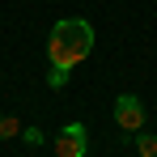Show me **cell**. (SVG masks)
<instances>
[{"label": "cell", "instance_id": "obj_1", "mask_svg": "<svg viewBox=\"0 0 157 157\" xmlns=\"http://www.w3.org/2000/svg\"><path fill=\"white\" fill-rule=\"evenodd\" d=\"M89 51H94V26H89V21L64 17V21L51 26V34H47V64H55V68H77Z\"/></svg>", "mask_w": 157, "mask_h": 157}, {"label": "cell", "instance_id": "obj_2", "mask_svg": "<svg viewBox=\"0 0 157 157\" xmlns=\"http://www.w3.org/2000/svg\"><path fill=\"white\" fill-rule=\"evenodd\" d=\"M89 153V132L81 123H64L55 132V157H85Z\"/></svg>", "mask_w": 157, "mask_h": 157}, {"label": "cell", "instance_id": "obj_3", "mask_svg": "<svg viewBox=\"0 0 157 157\" xmlns=\"http://www.w3.org/2000/svg\"><path fill=\"white\" fill-rule=\"evenodd\" d=\"M115 123L123 132H140L144 128V102H140L136 94H119V98H115Z\"/></svg>", "mask_w": 157, "mask_h": 157}, {"label": "cell", "instance_id": "obj_4", "mask_svg": "<svg viewBox=\"0 0 157 157\" xmlns=\"http://www.w3.org/2000/svg\"><path fill=\"white\" fill-rule=\"evenodd\" d=\"M136 153H140V157H157V136H153V132L136 136Z\"/></svg>", "mask_w": 157, "mask_h": 157}, {"label": "cell", "instance_id": "obj_5", "mask_svg": "<svg viewBox=\"0 0 157 157\" xmlns=\"http://www.w3.org/2000/svg\"><path fill=\"white\" fill-rule=\"evenodd\" d=\"M13 136H21V123L13 115H0V140H13Z\"/></svg>", "mask_w": 157, "mask_h": 157}, {"label": "cell", "instance_id": "obj_6", "mask_svg": "<svg viewBox=\"0 0 157 157\" xmlns=\"http://www.w3.org/2000/svg\"><path fill=\"white\" fill-rule=\"evenodd\" d=\"M68 72H72V68H47V85H51V89H64V85H68Z\"/></svg>", "mask_w": 157, "mask_h": 157}, {"label": "cell", "instance_id": "obj_7", "mask_svg": "<svg viewBox=\"0 0 157 157\" xmlns=\"http://www.w3.org/2000/svg\"><path fill=\"white\" fill-rule=\"evenodd\" d=\"M21 140H26V144H43L47 136H43V128H21Z\"/></svg>", "mask_w": 157, "mask_h": 157}]
</instances>
